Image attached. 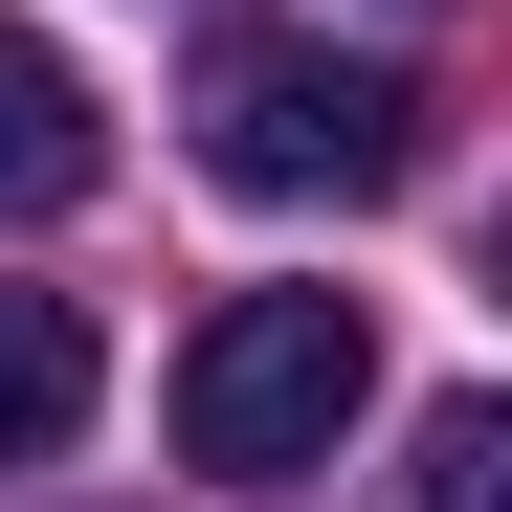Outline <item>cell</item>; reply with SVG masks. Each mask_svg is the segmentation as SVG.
<instances>
[{"label": "cell", "instance_id": "cell-2", "mask_svg": "<svg viewBox=\"0 0 512 512\" xmlns=\"http://www.w3.org/2000/svg\"><path fill=\"white\" fill-rule=\"evenodd\" d=\"M201 156L245 201H401L423 179V90H401V67H334V45H223Z\"/></svg>", "mask_w": 512, "mask_h": 512}, {"label": "cell", "instance_id": "cell-4", "mask_svg": "<svg viewBox=\"0 0 512 512\" xmlns=\"http://www.w3.org/2000/svg\"><path fill=\"white\" fill-rule=\"evenodd\" d=\"M67 423H90V312H67V290H0V468H45Z\"/></svg>", "mask_w": 512, "mask_h": 512}, {"label": "cell", "instance_id": "cell-3", "mask_svg": "<svg viewBox=\"0 0 512 512\" xmlns=\"http://www.w3.org/2000/svg\"><path fill=\"white\" fill-rule=\"evenodd\" d=\"M112 179V112H90V67H67L45 23H0V223H67Z\"/></svg>", "mask_w": 512, "mask_h": 512}, {"label": "cell", "instance_id": "cell-1", "mask_svg": "<svg viewBox=\"0 0 512 512\" xmlns=\"http://www.w3.org/2000/svg\"><path fill=\"white\" fill-rule=\"evenodd\" d=\"M357 401H379L357 290H223V312L179 334V468H223V490L334 468V446H357Z\"/></svg>", "mask_w": 512, "mask_h": 512}, {"label": "cell", "instance_id": "cell-5", "mask_svg": "<svg viewBox=\"0 0 512 512\" xmlns=\"http://www.w3.org/2000/svg\"><path fill=\"white\" fill-rule=\"evenodd\" d=\"M423 512H512V423H490V401L423 423Z\"/></svg>", "mask_w": 512, "mask_h": 512}]
</instances>
